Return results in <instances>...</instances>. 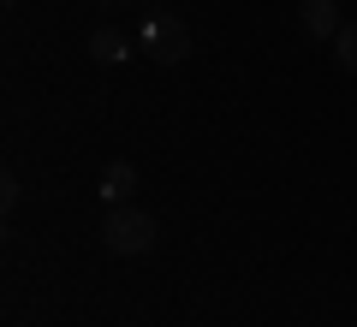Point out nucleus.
Listing matches in <instances>:
<instances>
[{"instance_id":"f257e3e1","label":"nucleus","mask_w":357,"mask_h":327,"mask_svg":"<svg viewBox=\"0 0 357 327\" xmlns=\"http://www.w3.org/2000/svg\"><path fill=\"white\" fill-rule=\"evenodd\" d=\"M102 244H107L114 256H149V250H155V214L131 208V202L107 208V220H102Z\"/></svg>"},{"instance_id":"f03ea898","label":"nucleus","mask_w":357,"mask_h":327,"mask_svg":"<svg viewBox=\"0 0 357 327\" xmlns=\"http://www.w3.org/2000/svg\"><path fill=\"white\" fill-rule=\"evenodd\" d=\"M137 48L149 54L155 66H178L185 54H191V30H185V18H173V13H155L149 24L137 30Z\"/></svg>"},{"instance_id":"7ed1b4c3","label":"nucleus","mask_w":357,"mask_h":327,"mask_svg":"<svg viewBox=\"0 0 357 327\" xmlns=\"http://www.w3.org/2000/svg\"><path fill=\"white\" fill-rule=\"evenodd\" d=\"M298 24H304V36L333 42L340 36V6H333V0H304V6H298Z\"/></svg>"},{"instance_id":"20e7f679","label":"nucleus","mask_w":357,"mask_h":327,"mask_svg":"<svg viewBox=\"0 0 357 327\" xmlns=\"http://www.w3.org/2000/svg\"><path fill=\"white\" fill-rule=\"evenodd\" d=\"M131 48H137V42H131L126 30H114V24L89 30V60H102V66H119V60H131Z\"/></svg>"},{"instance_id":"39448f33","label":"nucleus","mask_w":357,"mask_h":327,"mask_svg":"<svg viewBox=\"0 0 357 327\" xmlns=\"http://www.w3.org/2000/svg\"><path fill=\"white\" fill-rule=\"evenodd\" d=\"M96 190H102V202H107V208L131 202V190H137V167H131V161H114V167L102 173V185H96Z\"/></svg>"},{"instance_id":"423d86ee","label":"nucleus","mask_w":357,"mask_h":327,"mask_svg":"<svg viewBox=\"0 0 357 327\" xmlns=\"http://www.w3.org/2000/svg\"><path fill=\"white\" fill-rule=\"evenodd\" d=\"M333 60H340L345 72H357V24H340V36H333Z\"/></svg>"},{"instance_id":"0eeeda50","label":"nucleus","mask_w":357,"mask_h":327,"mask_svg":"<svg viewBox=\"0 0 357 327\" xmlns=\"http://www.w3.org/2000/svg\"><path fill=\"white\" fill-rule=\"evenodd\" d=\"M18 197H24V185L6 173V178H0V202H6V208H18Z\"/></svg>"},{"instance_id":"6e6552de","label":"nucleus","mask_w":357,"mask_h":327,"mask_svg":"<svg viewBox=\"0 0 357 327\" xmlns=\"http://www.w3.org/2000/svg\"><path fill=\"white\" fill-rule=\"evenodd\" d=\"M102 6H119V0H102Z\"/></svg>"},{"instance_id":"1a4fd4ad","label":"nucleus","mask_w":357,"mask_h":327,"mask_svg":"<svg viewBox=\"0 0 357 327\" xmlns=\"http://www.w3.org/2000/svg\"><path fill=\"white\" fill-rule=\"evenodd\" d=\"M6 6H13V0H6Z\"/></svg>"}]
</instances>
